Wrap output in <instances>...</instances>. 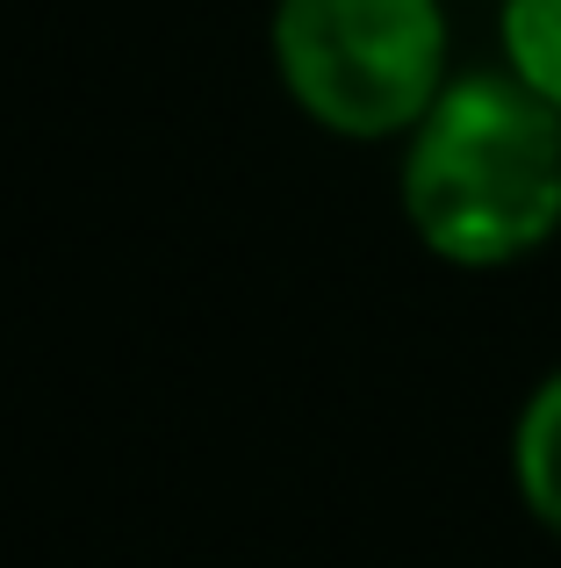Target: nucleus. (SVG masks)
<instances>
[{"mask_svg": "<svg viewBox=\"0 0 561 568\" xmlns=\"http://www.w3.org/2000/svg\"><path fill=\"white\" fill-rule=\"evenodd\" d=\"M404 209L453 266L526 260L561 231V109L519 72L453 80L410 138Z\"/></svg>", "mask_w": 561, "mask_h": 568, "instance_id": "1", "label": "nucleus"}, {"mask_svg": "<svg viewBox=\"0 0 561 568\" xmlns=\"http://www.w3.org/2000/svg\"><path fill=\"white\" fill-rule=\"evenodd\" d=\"M274 58L288 94L338 138L410 130L447 94L439 0H280Z\"/></svg>", "mask_w": 561, "mask_h": 568, "instance_id": "2", "label": "nucleus"}, {"mask_svg": "<svg viewBox=\"0 0 561 568\" xmlns=\"http://www.w3.org/2000/svg\"><path fill=\"white\" fill-rule=\"evenodd\" d=\"M511 460H519V489H526V504H533V518L548 532H561V375H548L540 396L526 403Z\"/></svg>", "mask_w": 561, "mask_h": 568, "instance_id": "3", "label": "nucleus"}, {"mask_svg": "<svg viewBox=\"0 0 561 568\" xmlns=\"http://www.w3.org/2000/svg\"><path fill=\"white\" fill-rule=\"evenodd\" d=\"M504 58L548 109H561V0H511L504 8Z\"/></svg>", "mask_w": 561, "mask_h": 568, "instance_id": "4", "label": "nucleus"}]
</instances>
